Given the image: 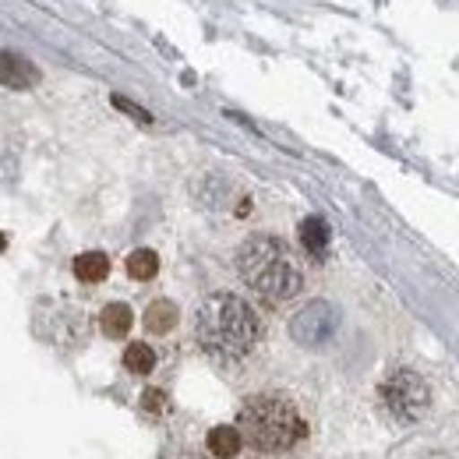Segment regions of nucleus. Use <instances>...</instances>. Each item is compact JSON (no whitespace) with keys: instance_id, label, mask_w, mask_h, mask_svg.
Wrapping results in <instances>:
<instances>
[{"instance_id":"nucleus-13","label":"nucleus","mask_w":459,"mask_h":459,"mask_svg":"<svg viewBox=\"0 0 459 459\" xmlns=\"http://www.w3.org/2000/svg\"><path fill=\"white\" fill-rule=\"evenodd\" d=\"M124 368L131 375H149L156 368V350L149 343H127V350H124Z\"/></svg>"},{"instance_id":"nucleus-11","label":"nucleus","mask_w":459,"mask_h":459,"mask_svg":"<svg viewBox=\"0 0 459 459\" xmlns=\"http://www.w3.org/2000/svg\"><path fill=\"white\" fill-rule=\"evenodd\" d=\"M177 304L173 300H152L149 307H145V329L152 333V336H167L173 333V325H177Z\"/></svg>"},{"instance_id":"nucleus-14","label":"nucleus","mask_w":459,"mask_h":459,"mask_svg":"<svg viewBox=\"0 0 459 459\" xmlns=\"http://www.w3.org/2000/svg\"><path fill=\"white\" fill-rule=\"evenodd\" d=\"M114 107L120 110V114H127V117H134V120H142V124H152V117L145 114L142 107H134L131 100H124V96H114Z\"/></svg>"},{"instance_id":"nucleus-8","label":"nucleus","mask_w":459,"mask_h":459,"mask_svg":"<svg viewBox=\"0 0 459 459\" xmlns=\"http://www.w3.org/2000/svg\"><path fill=\"white\" fill-rule=\"evenodd\" d=\"M205 446H209V453L216 459H233L244 449V438H240V431H237L233 424H216V428L209 431Z\"/></svg>"},{"instance_id":"nucleus-12","label":"nucleus","mask_w":459,"mask_h":459,"mask_svg":"<svg viewBox=\"0 0 459 459\" xmlns=\"http://www.w3.org/2000/svg\"><path fill=\"white\" fill-rule=\"evenodd\" d=\"M124 269H127V276H131V280L145 283V280H152V276L160 273V255H156L152 247H138V251H131V255H127Z\"/></svg>"},{"instance_id":"nucleus-5","label":"nucleus","mask_w":459,"mask_h":459,"mask_svg":"<svg viewBox=\"0 0 459 459\" xmlns=\"http://www.w3.org/2000/svg\"><path fill=\"white\" fill-rule=\"evenodd\" d=\"M336 325H340V311L329 300H311L290 318V336L300 346H322L333 340Z\"/></svg>"},{"instance_id":"nucleus-16","label":"nucleus","mask_w":459,"mask_h":459,"mask_svg":"<svg viewBox=\"0 0 459 459\" xmlns=\"http://www.w3.org/2000/svg\"><path fill=\"white\" fill-rule=\"evenodd\" d=\"M4 247H7V240H4V233H0V251H4Z\"/></svg>"},{"instance_id":"nucleus-9","label":"nucleus","mask_w":459,"mask_h":459,"mask_svg":"<svg viewBox=\"0 0 459 459\" xmlns=\"http://www.w3.org/2000/svg\"><path fill=\"white\" fill-rule=\"evenodd\" d=\"M131 325H134V315H131V307L127 304H107L103 311H100V329L110 336V340H124L127 333H131Z\"/></svg>"},{"instance_id":"nucleus-1","label":"nucleus","mask_w":459,"mask_h":459,"mask_svg":"<svg viewBox=\"0 0 459 459\" xmlns=\"http://www.w3.org/2000/svg\"><path fill=\"white\" fill-rule=\"evenodd\" d=\"M195 336L202 350L216 360H240L262 340V318L258 311L237 297V293H212L198 307Z\"/></svg>"},{"instance_id":"nucleus-2","label":"nucleus","mask_w":459,"mask_h":459,"mask_svg":"<svg viewBox=\"0 0 459 459\" xmlns=\"http://www.w3.org/2000/svg\"><path fill=\"white\" fill-rule=\"evenodd\" d=\"M237 273L258 297L283 304L290 297H297L304 287V273L300 262L293 258L287 244L273 233H255L240 244L237 251Z\"/></svg>"},{"instance_id":"nucleus-15","label":"nucleus","mask_w":459,"mask_h":459,"mask_svg":"<svg viewBox=\"0 0 459 459\" xmlns=\"http://www.w3.org/2000/svg\"><path fill=\"white\" fill-rule=\"evenodd\" d=\"M142 406H145L149 413H163V410H167V396H163L160 389H145V396H142Z\"/></svg>"},{"instance_id":"nucleus-6","label":"nucleus","mask_w":459,"mask_h":459,"mask_svg":"<svg viewBox=\"0 0 459 459\" xmlns=\"http://www.w3.org/2000/svg\"><path fill=\"white\" fill-rule=\"evenodd\" d=\"M39 82V71L32 60H25L22 54L0 50V85L7 89H32Z\"/></svg>"},{"instance_id":"nucleus-7","label":"nucleus","mask_w":459,"mask_h":459,"mask_svg":"<svg viewBox=\"0 0 459 459\" xmlns=\"http://www.w3.org/2000/svg\"><path fill=\"white\" fill-rule=\"evenodd\" d=\"M300 244H304V251L311 255V258H322L325 251H329V223L322 220V216H307L304 223H300Z\"/></svg>"},{"instance_id":"nucleus-4","label":"nucleus","mask_w":459,"mask_h":459,"mask_svg":"<svg viewBox=\"0 0 459 459\" xmlns=\"http://www.w3.org/2000/svg\"><path fill=\"white\" fill-rule=\"evenodd\" d=\"M378 403L382 410L396 420V424H417L428 410H431V389L428 382L410 371V368H396L393 375H385V382L378 385Z\"/></svg>"},{"instance_id":"nucleus-3","label":"nucleus","mask_w":459,"mask_h":459,"mask_svg":"<svg viewBox=\"0 0 459 459\" xmlns=\"http://www.w3.org/2000/svg\"><path fill=\"white\" fill-rule=\"evenodd\" d=\"M237 431L258 453H290L307 438V420L283 396H251L240 406Z\"/></svg>"},{"instance_id":"nucleus-10","label":"nucleus","mask_w":459,"mask_h":459,"mask_svg":"<svg viewBox=\"0 0 459 459\" xmlns=\"http://www.w3.org/2000/svg\"><path fill=\"white\" fill-rule=\"evenodd\" d=\"M74 276L82 283H103L110 276V258L103 251H82L74 258Z\"/></svg>"}]
</instances>
